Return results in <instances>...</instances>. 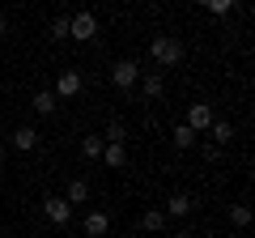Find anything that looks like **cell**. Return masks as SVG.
Masks as SVG:
<instances>
[{"instance_id": "obj_1", "label": "cell", "mask_w": 255, "mask_h": 238, "mask_svg": "<svg viewBox=\"0 0 255 238\" xmlns=\"http://www.w3.org/2000/svg\"><path fill=\"white\" fill-rule=\"evenodd\" d=\"M149 55H153L162 68H174V64L183 60V43H179L174 34H157L153 43H149Z\"/></svg>"}, {"instance_id": "obj_2", "label": "cell", "mask_w": 255, "mask_h": 238, "mask_svg": "<svg viewBox=\"0 0 255 238\" xmlns=\"http://www.w3.org/2000/svg\"><path fill=\"white\" fill-rule=\"evenodd\" d=\"M98 34V17H94V13H73V17H68V38H77V43H90V38Z\"/></svg>"}, {"instance_id": "obj_3", "label": "cell", "mask_w": 255, "mask_h": 238, "mask_svg": "<svg viewBox=\"0 0 255 238\" xmlns=\"http://www.w3.org/2000/svg\"><path fill=\"white\" fill-rule=\"evenodd\" d=\"M213 119H217V115H213L209 102H191V107H187V119H183V123H187V128L200 136V132H209V128H213Z\"/></svg>"}, {"instance_id": "obj_4", "label": "cell", "mask_w": 255, "mask_h": 238, "mask_svg": "<svg viewBox=\"0 0 255 238\" xmlns=\"http://www.w3.org/2000/svg\"><path fill=\"white\" fill-rule=\"evenodd\" d=\"M111 81H115V90H132V85L140 81V64L136 60H119V64L111 68Z\"/></svg>"}, {"instance_id": "obj_5", "label": "cell", "mask_w": 255, "mask_h": 238, "mask_svg": "<svg viewBox=\"0 0 255 238\" xmlns=\"http://www.w3.org/2000/svg\"><path fill=\"white\" fill-rule=\"evenodd\" d=\"M43 213H47V221H55V226H68L73 204L64 200V196H47V200H43Z\"/></svg>"}, {"instance_id": "obj_6", "label": "cell", "mask_w": 255, "mask_h": 238, "mask_svg": "<svg viewBox=\"0 0 255 238\" xmlns=\"http://www.w3.org/2000/svg\"><path fill=\"white\" fill-rule=\"evenodd\" d=\"M81 73H73V68H68V73H60V81H55V98H77V94H81Z\"/></svg>"}, {"instance_id": "obj_7", "label": "cell", "mask_w": 255, "mask_h": 238, "mask_svg": "<svg viewBox=\"0 0 255 238\" xmlns=\"http://www.w3.org/2000/svg\"><path fill=\"white\" fill-rule=\"evenodd\" d=\"M107 230H111V217L102 209H90L85 213V238H107Z\"/></svg>"}, {"instance_id": "obj_8", "label": "cell", "mask_w": 255, "mask_h": 238, "mask_svg": "<svg viewBox=\"0 0 255 238\" xmlns=\"http://www.w3.org/2000/svg\"><path fill=\"white\" fill-rule=\"evenodd\" d=\"M191 204H196V200H191L187 192H174L170 200H166V209H162V213H166V217H187V213H191Z\"/></svg>"}, {"instance_id": "obj_9", "label": "cell", "mask_w": 255, "mask_h": 238, "mask_svg": "<svg viewBox=\"0 0 255 238\" xmlns=\"http://www.w3.org/2000/svg\"><path fill=\"white\" fill-rule=\"evenodd\" d=\"M30 107H34L38 115H55V107H60V98H55L51 90H38V94H34V102H30Z\"/></svg>"}, {"instance_id": "obj_10", "label": "cell", "mask_w": 255, "mask_h": 238, "mask_svg": "<svg viewBox=\"0 0 255 238\" xmlns=\"http://www.w3.org/2000/svg\"><path fill=\"white\" fill-rule=\"evenodd\" d=\"M34 145H38V132H34V128H17V132H13V149H21V153H30Z\"/></svg>"}, {"instance_id": "obj_11", "label": "cell", "mask_w": 255, "mask_h": 238, "mask_svg": "<svg viewBox=\"0 0 255 238\" xmlns=\"http://www.w3.org/2000/svg\"><path fill=\"white\" fill-rule=\"evenodd\" d=\"M64 200H68V204H85V200H90V183H85V179H73Z\"/></svg>"}, {"instance_id": "obj_12", "label": "cell", "mask_w": 255, "mask_h": 238, "mask_svg": "<svg viewBox=\"0 0 255 238\" xmlns=\"http://www.w3.org/2000/svg\"><path fill=\"white\" fill-rule=\"evenodd\" d=\"M140 230H149V234H157V230H166V213H162V209H149L145 217H140Z\"/></svg>"}, {"instance_id": "obj_13", "label": "cell", "mask_w": 255, "mask_h": 238, "mask_svg": "<svg viewBox=\"0 0 255 238\" xmlns=\"http://www.w3.org/2000/svg\"><path fill=\"white\" fill-rule=\"evenodd\" d=\"M209 132H213V145H217V149L230 145V136H234V128H230L226 119H213V128H209Z\"/></svg>"}, {"instance_id": "obj_14", "label": "cell", "mask_w": 255, "mask_h": 238, "mask_svg": "<svg viewBox=\"0 0 255 238\" xmlns=\"http://www.w3.org/2000/svg\"><path fill=\"white\" fill-rule=\"evenodd\" d=\"M170 140H174V149H191V145H196V132H191L187 123H179V128L170 132Z\"/></svg>"}, {"instance_id": "obj_15", "label": "cell", "mask_w": 255, "mask_h": 238, "mask_svg": "<svg viewBox=\"0 0 255 238\" xmlns=\"http://www.w3.org/2000/svg\"><path fill=\"white\" fill-rule=\"evenodd\" d=\"M102 149H107V140H102V136H85V140H81V153L90 157V162H98Z\"/></svg>"}, {"instance_id": "obj_16", "label": "cell", "mask_w": 255, "mask_h": 238, "mask_svg": "<svg viewBox=\"0 0 255 238\" xmlns=\"http://www.w3.org/2000/svg\"><path fill=\"white\" fill-rule=\"evenodd\" d=\"M102 162H107V166H115V170H119V166L128 162V149H124V145H107V149H102Z\"/></svg>"}, {"instance_id": "obj_17", "label": "cell", "mask_w": 255, "mask_h": 238, "mask_svg": "<svg viewBox=\"0 0 255 238\" xmlns=\"http://www.w3.org/2000/svg\"><path fill=\"white\" fill-rule=\"evenodd\" d=\"M102 140H107V145H124V140H128V128L119 123V119H111V123H107V136H102Z\"/></svg>"}, {"instance_id": "obj_18", "label": "cell", "mask_w": 255, "mask_h": 238, "mask_svg": "<svg viewBox=\"0 0 255 238\" xmlns=\"http://www.w3.org/2000/svg\"><path fill=\"white\" fill-rule=\"evenodd\" d=\"M140 85H145V98H162V90H166L162 73H149V77H145V81H140Z\"/></svg>"}, {"instance_id": "obj_19", "label": "cell", "mask_w": 255, "mask_h": 238, "mask_svg": "<svg viewBox=\"0 0 255 238\" xmlns=\"http://www.w3.org/2000/svg\"><path fill=\"white\" fill-rule=\"evenodd\" d=\"M230 221H234L238 230H247L251 226V209H247V204H234V209H230Z\"/></svg>"}, {"instance_id": "obj_20", "label": "cell", "mask_w": 255, "mask_h": 238, "mask_svg": "<svg viewBox=\"0 0 255 238\" xmlns=\"http://www.w3.org/2000/svg\"><path fill=\"white\" fill-rule=\"evenodd\" d=\"M51 38H68V17H64V13L51 21Z\"/></svg>"}, {"instance_id": "obj_21", "label": "cell", "mask_w": 255, "mask_h": 238, "mask_svg": "<svg viewBox=\"0 0 255 238\" xmlns=\"http://www.w3.org/2000/svg\"><path fill=\"white\" fill-rule=\"evenodd\" d=\"M209 13H234V0H209Z\"/></svg>"}, {"instance_id": "obj_22", "label": "cell", "mask_w": 255, "mask_h": 238, "mask_svg": "<svg viewBox=\"0 0 255 238\" xmlns=\"http://www.w3.org/2000/svg\"><path fill=\"white\" fill-rule=\"evenodd\" d=\"M204 162H221V149L217 145H204Z\"/></svg>"}, {"instance_id": "obj_23", "label": "cell", "mask_w": 255, "mask_h": 238, "mask_svg": "<svg viewBox=\"0 0 255 238\" xmlns=\"http://www.w3.org/2000/svg\"><path fill=\"white\" fill-rule=\"evenodd\" d=\"M174 238H196V234H191V230H179V234H174Z\"/></svg>"}, {"instance_id": "obj_24", "label": "cell", "mask_w": 255, "mask_h": 238, "mask_svg": "<svg viewBox=\"0 0 255 238\" xmlns=\"http://www.w3.org/2000/svg\"><path fill=\"white\" fill-rule=\"evenodd\" d=\"M4 30H9V21H4V17H0V38H4Z\"/></svg>"}, {"instance_id": "obj_25", "label": "cell", "mask_w": 255, "mask_h": 238, "mask_svg": "<svg viewBox=\"0 0 255 238\" xmlns=\"http://www.w3.org/2000/svg\"><path fill=\"white\" fill-rule=\"evenodd\" d=\"M0 166H4V145H0Z\"/></svg>"}]
</instances>
